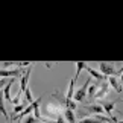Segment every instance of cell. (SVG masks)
<instances>
[{
    "label": "cell",
    "instance_id": "cell-1",
    "mask_svg": "<svg viewBox=\"0 0 123 123\" xmlns=\"http://www.w3.org/2000/svg\"><path fill=\"white\" fill-rule=\"evenodd\" d=\"M91 79H93V78H88L87 81L84 82L82 87L76 88V91H74V97H73V100H74V102H84L85 99H87V91H88L87 88L90 87V85H91V82H93Z\"/></svg>",
    "mask_w": 123,
    "mask_h": 123
},
{
    "label": "cell",
    "instance_id": "cell-2",
    "mask_svg": "<svg viewBox=\"0 0 123 123\" xmlns=\"http://www.w3.org/2000/svg\"><path fill=\"white\" fill-rule=\"evenodd\" d=\"M99 72H100L105 78L116 76V67H114V62H108V61H100V62H99Z\"/></svg>",
    "mask_w": 123,
    "mask_h": 123
},
{
    "label": "cell",
    "instance_id": "cell-3",
    "mask_svg": "<svg viewBox=\"0 0 123 123\" xmlns=\"http://www.w3.org/2000/svg\"><path fill=\"white\" fill-rule=\"evenodd\" d=\"M21 73V68H14V70H8V68H0V78H11V79H15L17 76H20Z\"/></svg>",
    "mask_w": 123,
    "mask_h": 123
},
{
    "label": "cell",
    "instance_id": "cell-4",
    "mask_svg": "<svg viewBox=\"0 0 123 123\" xmlns=\"http://www.w3.org/2000/svg\"><path fill=\"white\" fill-rule=\"evenodd\" d=\"M110 90H111V87H110V84H108L106 81L100 82V85H99V90H97V93H96V96H94V99H103L108 93H110Z\"/></svg>",
    "mask_w": 123,
    "mask_h": 123
},
{
    "label": "cell",
    "instance_id": "cell-5",
    "mask_svg": "<svg viewBox=\"0 0 123 123\" xmlns=\"http://www.w3.org/2000/svg\"><path fill=\"white\" fill-rule=\"evenodd\" d=\"M106 82L110 84V87L114 90L116 93H120L122 90H123V85H122L120 79L117 78V76H110V78H106Z\"/></svg>",
    "mask_w": 123,
    "mask_h": 123
},
{
    "label": "cell",
    "instance_id": "cell-6",
    "mask_svg": "<svg viewBox=\"0 0 123 123\" xmlns=\"http://www.w3.org/2000/svg\"><path fill=\"white\" fill-rule=\"evenodd\" d=\"M85 70H87V73H88L93 79H96L97 82H103V81H106V78L103 76L100 72H97L96 68H93V67H90V65H87V67H85Z\"/></svg>",
    "mask_w": 123,
    "mask_h": 123
},
{
    "label": "cell",
    "instance_id": "cell-7",
    "mask_svg": "<svg viewBox=\"0 0 123 123\" xmlns=\"http://www.w3.org/2000/svg\"><path fill=\"white\" fill-rule=\"evenodd\" d=\"M84 108H85L88 112H91L93 116H96V114H105V110H103V106L100 105V103H91V105H85Z\"/></svg>",
    "mask_w": 123,
    "mask_h": 123
},
{
    "label": "cell",
    "instance_id": "cell-8",
    "mask_svg": "<svg viewBox=\"0 0 123 123\" xmlns=\"http://www.w3.org/2000/svg\"><path fill=\"white\" fill-rule=\"evenodd\" d=\"M120 100H110V102H103L102 106L105 110V114H108V117H112L114 114V110H116V105L119 103Z\"/></svg>",
    "mask_w": 123,
    "mask_h": 123
},
{
    "label": "cell",
    "instance_id": "cell-9",
    "mask_svg": "<svg viewBox=\"0 0 123 123\" xmlns=\"http://www.w3.org/2000/svg\"><path fill=\"white\" fill-rule=\"evenodd\" d=\"M15 82V79H9V82L6 84V87H5L2 90V93H3V97H5V102H9V103H12V96H11V88H12V84Z\"/></svg>",
    "mask_w": 123,
    "mask_h": 123
},
{
    "label": "cell",
    "instance_id": "cell-10",
    "mask_svg": "<svg viewBox=\"0 0 123 123\" xmlns=\"http://www.w3.org/2000/svg\"><path fill=\"white\" fill-rule=\"evenodd\" d=\"M40 103H41V97H38V99H35L34 102H32V106H34V117L37 120H38L40 123H41V120H43V116H41V112H40Z\"/></svg>",
    "mask_w": 123,
    "mask_h": 123
},
{
    "label": "cell",
    "instance_id": "cell-11",
    "mask_svg": "<svg viewBox=\"0 0 123 123\" xmlns=\"http://www.w3.org/2000/svg\"><path fill=\"white\" fill-rule=\"evenodd\" d=\"M74 82H76V79L72 78L70 79V82H68V88H67V93H65V99L67 100H73V97H74Z\"/></svg>",
    "mask_w": 123,
    "mask_h": 123
},
{
    "label": "cell",
    "instance_id": "cell-12",
    "mask_svg": "<svg viewBox=\"0 0 123 123\" xmlns=\"http://www.w3.org/2000/svg\"><path fill=\"white\" fill-rule=\"evenodd\" d=\"M29 105H31V103L25 99V100H21L20 105H15V106H14V110H12V116H14V119H15V114H21V112L25 111Z\"/></svg>",
    "mask_w": 123,
    "mask_h": 123
},
{
    "label": "cell",
    "instance_id": "cell-13",
    "mask_svg": "<svg viewBox=\"0 0 123 123\" xmlns=\"http://www.w3.org/2000/svg\"><path fill=\"white\" fill-rule=\"evenodd\" d=\"M5 97H3V93L0 91V114H2L5 119H6V122L8 123H11V117H9V114H8V111H6V106H5Z\"/></svg>",
    "mask_w": 123,
    "mask_h": 123
},
{
    "label": "cell",
    "instance_id": "cell-14",
    "mask_svg": "<svg viewBox=\"0 0 123 123\" xmlns=\"http://www.w3.org/2000/svg\"><path fill=\"white\" fill-rule=\"evenodd\" d=\"M64 120L67 123H78L76 122V114H74V111L68 110V108H65L64 110Z\"/></svg>",
    "mask_w": 123,
    "mask_h": 123
},
{
    "label": "cell",
    "instance_id": "cell-15",
    "mask_svg": "<svg viewBox=\"0 0 123 123\" xmlns=\"http://www.w3.org/2000/svg\"><path fill=\"white\" fill-rule=\"evenodd\" d=\"M74 65H76V74H74L73 78L78 81V79H79V74H81V72H82V70H85V67H87V64H85L84 61H78V62L74 64Z\"/></svg>",
    "mask_w": 123,
    "mask_h": 123
},
{
    "label": "cell",
    "instance_id": "cell-16",
    "mask_svg": "<svg viewBox=\"0 0 123 123\" xmlns=\"http://www.w3.org/2000/svg\"><path fill=\"white\" fill-rule=\"evenodd\" d=\"M97 90H99V84H93L88 87V91H87V96L88 97H94L96 96V93H97Z\"/></svg>",
    "mask_w": 123,
    "mask_h": 123
},
{
    "label": "cell",
    "instance_id": "cell-17",
    "mask_svg": "<svg viewBox=\"0 0 123 123\" xmlns=\"http://www.w3.org/2000/svg\"><path fill=\"white\" fill-rule=\"evenodd\" d=\"M23 94H25V97H26V100H27V102H29V103H32V102H34V100H35V99H34V96H32V91H31V88H29V85H27V87H26V90H25V93H23Z\"/></svg>",
    "mask_w": 123,
    "mask_h": 123
},
{
    "label": "cell",
    "instance_id": "cell-18",
    "mask_svg": "<svg viewBox=\"0 0 123 123\" xmlns=\"http://www.w3.org/2000/svg\"><path fill=\"white\" fill-rule=\"evenodd\" d=\"M79 123H103V122H100V120H97L94 116H91V117H85V119H82Z\"/></svg>",
    "mask_w": 123,
    "mask_h": 123
},
{
    "label": "cell",
    "instance_id": "cell-19",
    "mask_svg": "<svg viewBox=\"0 0 123 123\" xmlns=\"http://www.w3.org/2000/svg\"><path fill=\"white\" fill-rule=\"evenodd\" d=\"M65 108H68V110H72V111H76L78 105H76L74 100H67V99H65Z\"/></svg>",
    "mask_w": 123,
    "mask_h": 123
},
{
    "label": "cell",
    "instance_id": "cell-20",
    "mask_svg": "<svg viewBox=\"0 0 123 123\" xmlns=\"http://www.w3.org/2000/svg\"><path fill=\"white\" fill-rule=\"evenodd\" d=\"M21 123H40L38 120L35 119L34 117V114H31V116H27V117H25V119H23V122Z\"/></svg>",
    "mask_w": 123,
    "mask_h": 123
},
{
    "label": "cell",
    "instance_id": "cell-21",
    "mask_svg": "<svg viewBox=\"0 0 123 123\" xmlns=\"http://www.w3.org/2000/svg\"><path fill=\"white\" fill-rule=\"evenodd\" d=\"M9 65H17V62H3V68H6V67H9Z\"/></svg>",
    "mask_w": 123,
    "mask_h": 123
},
{
    "label": "cell",
    "instance_id": "cell-22",
    "mask_svg": "<svg viewBox=\"0 0 123 123\" xmlns=\"http://www.w3.org/2000/svg\"><path fill=\"white\" fill-rule=\"evenodd\" d=\"M119 123H123V120H120V122H119Z\"/></svg>",
    "mask_w": 123,
    "mask_h": 123
}]
</instances>
